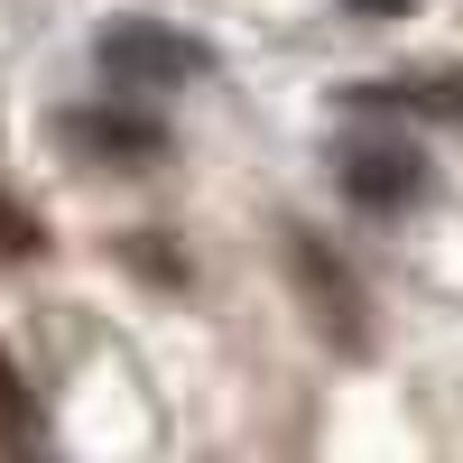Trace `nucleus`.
I'll return each instance as SVG.
<instances>
[{
  "mask_svg": "<svg viewBox=\"0 0 463 463\" xmlns=\"http://www.w3.org/2000/svg\"><path fill=\"white\" fill-rule=\"evenodd\" d=\"M93 65L111 93H176V84H204L213 74V47H195V37H176L158 19H111L93 37Z\"/></svg>",
  "mask_w": 463,
  "mask_h": 463,
  "instance_id": "1",
  "label": "nucleus"
},
{
  "mask_svg": "<svg viewBox=\"0 0 463 463\" xmlns=\"http://www.w3.org/2000/svg\"><path fill=\"white\" fill-rule=\"evenodd\" d=\"M288 269H297V297H306V316H316V334L334 343V353H371V297H362V279L343 269L316 232H288Z\"/></svg>",
  "mask_w": 463,
  "mask_h": 463,
  "instance_id": "2",
  "label": "nucleus"
},
{
  "mask_svg": "<svg viewBox=\"0 0 463 463\" xmlns=\"http://www.w3.org/2000/svg\"><path fill=\"white\" fill-rule=\"evenodd\" d=\"M56 139L74 148V158H93V167H158V158H167V121H158V111H130V102H84V111H65Z\"/></svg>",
  "mask_w": 463,
  "mask_h": 463,
  "instance_id": "3",
  "label": "nucleus"
},
{
  "mask_svg": "<svg viewBox=\"0 0 463 463\" xmlns=\"http://www.w3.org/2000/svg\"><path fill=\"white\" fill-rule=\"evenodd\" d=\"M343 195H353L362 213H399V204L427 195V158H417V148H353Z\"/></svg>",
  "mask_w": 463,
  "mask_h": 463,
  "instance_id": "4",
  "label": "nucleus"
},
{
  "mask_svg": "<svg viewBox=\"0 0 463 463\" xmlns=\"http://www.w3.org/2000/svg\"><path fill=\"white\" fill-rule=\"evenodd\" d=\"M353 102H371V111H427V121H463V65L390 74V84H353Z\"/></svg>",
  "mask_w": 463,
  "mask_h": 463,
  "instance_id": "5",
  "label": "nucleus"
},
{
  "mask_svg": "<svg viewBox=\"0 0 463 463\" xmlns=\"http://www.w3.org/2000/svg\"><path fill=\"white\" fill-rule=\"evenodd\" d=\"M37 436V390H28V371L0 353V445H28Z\"/></svg>",
  "mask_w": 463,
  "mask_h": 463,
  "instance_id": "6",
  "label": "nucleus"
},
{
  "mask_svg": "<svg viewBox=\"0 0 463 463\" xmlns=\"http://www.w3.org/2000/svg\"><path fill=\"white\" fill-rule=\"evenodd\" d=\"M47 250V222H37L19 195H0V269H19V260H37Z\"/></svg>",
  "mask_w": 463,
  "mask_h": 463,
  "instance_id": "7",
  "label": "nucleus"
},
{
  "mask_svg": "<svg viewBox=\"0 0 463 463\" xmlns=\"http://www.w3.org/2000/svg\"><path fill=\"white\" fill-rule=\"evenodd\" d=\"M158 241H167V232H130L121 260H130V269H148V279H185V260H176V250H158Z\"/></svg>",
  "mask_w": 463,
  "mask_h": 463,
  "instance_id": "8",
  "label": "nucleus"
},
{
  "mask_svg": "<svg viewBox=\"0 0 463 463\" xmlns=\"http://www.w3.org/2000/svg\"><path fill=\"white\" fill-rule=\"evenodd\" d=\"M353 10H408V0H353Z\"/></svg>",
  "mask_w": 463,
  "mask_h": 463,
  "instance_id": "9",
  "label": "nucleus"
}]
</instances>
